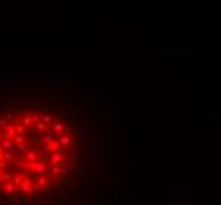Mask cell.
I'll use <instances>...</instances> for the list:
<instances>
[{
    "label": "cell",
    "instance_id": "6da1fadb",
    "mask_svg": "<svg viewBox=\"0 0 221 205\" xmlns=\"http://www.w3.org/2000/svg\"><path fill=\"white\" fill-rule=\"evenodd\" d=\"M89 126L51 98L0 99V205H57L87 181Z\"/></svg>",
    "mask_w": 221,
    "mask_h": 205
}]
</instances>
